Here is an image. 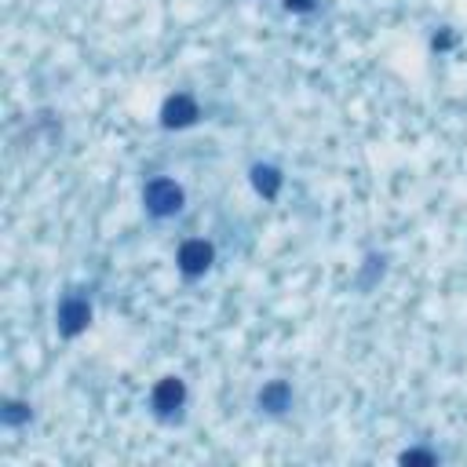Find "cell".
<instances>
[{"label": "cell", "instance_id": "obj_1", "mask_svg": "<svg viewBox=\"0 0 467 467\" xmlns=\"http://www.w3.org/2000/svg\"><path fill=\"white\" fill-rule=\"evenodd\" d=\"M182 201H186L182 186H179L175 179H168V175H157V179H150V182L142 186V204H146V212H150L153 219H171V215H179Z\"/></svg>", "mask_w": 467, "mask_h": 467}, {"label": "cell", "instance_id": "obj_2", "mask_svg": "<svg viewBox=\"0 0 467 467\" xmlns=\"http://www.w3.org/2000/svg\"><path fill=\"white\" fill-rule=\"evenodd\" d=\"M186 405V383L179 376H161L150 390V409L157 420H175L179 409Z\"/></svg>", "mask_w": 467, "mask_h": 467}, {"label": "cell", "instance_id": "obj_3", "mask_svg": "<svg viewBox=\"0 0 467 467\" xmlns=\"http://www.w3.org/2000/svg\"><path fill=\"white\" fill-rule=\"evenodd\" d=\"M212 263H215V248L204 237H190L175 252V266H179L182 277H204L212 270Z\"/></svg>", "mask_w": 467, "mask_h": 467}, {"label": "cell", "instance_id": "obj_4", "mask_svg": "<svg viewBox=\"0 0 467 467\" xmlns=\"http://www.w3.org/2000/svg\"><path fill=\"white\" fill-rule=\"evenodd\" d=\"M58 332L62 336H80L88 325H91V303H88V296H77V292H69V296H62V303H58Z\"/></svg>", "mask_w": 467, "mask_h": 467}, {"label": "cell", "instance_id": "obj_5", "mask_svg": "<svg viewBox=\"0 0 467 467\" xmlns=\"http://www.w3.org/2000/svg\"><path fill=\"white\" fill-rule=\"evenodd\" d=\"M197 117H201V106H197V99L186 95V91L168 95L164 106H161V124H164V128H175V131H179V128H190Z\"/></svg>", "mask_w": 467, "mask_h": 467}, {"label": "cell", "instance_id": "obj_6", "mask_svg": "<svg viewBox=\"0 0 467 467\" xmlns=\"http://www.w3.org/2000/svg\"><path fill=\"white\" fill-rule=\"evenodd\" d=\"M255 405L266 412V416H285L292 409V387L285 379H266L255 394Z\"/></svg>", "mask_w": 467, "mask_h": 467}, {"label": "cell", "instance_id": "obj_7", "mask_svg": "<svg viewBox=\"0 0 467 467\" xmlns=\"http://www.w3.org/2000/svg\"><path fill=\"white\" fill-rule=\"evenodd\" d=\"M252 186H255L259 197L274 201V197L281 193V186H285V175H281V168H274V164H252Z\"/></svg>", "mask_w": 467, "mask_h": 467}, {"label": "cell", "instance_id": "obj_8", "mask_svg": "<svg viewBox=\"0 0 467 467\" xmlns=\"http://www.w3.org/2000/svg\"><path fill=\"white\" fill-rule=\"evenodd\" d=\"M0 420H4L7 427H18V423H26V420H29V405H22V401H4Z\"/></svg>", "mask_w": 467, "mask_h": 467}, {"label": "cell", "instance_id": "obj_9", "mask_svg": "<svg viewBox=\"0 0 467 467\" xmlns=\"http://www.w3.org/2000/svg\"><path fill=\"white\" fill-rule=\"evenodd\" d=\"M401 463H438V452H427V449H405V452H401Z\"/></svg>", "mask_w": 467, "mask_h": 467}, {"label": "cell", "instance_id": "obj_10", "mask_svg": "<svg viewBox=\"0 0 467 467\" xmlns=\"http://www.w3.org/2000/svg\"><path fill=\"white\" fill-rule=\"evenodd\" d=\"M285 7H288L292 15H310V11L317 7V0H285Z\"/></svg>", "mask_w": 467, "mask_h": 467}, {"label": "cell", "instance_id": "obj_11", "mask_svg": "<svg viewBox=\"0 0 467 467\" xmlns=\"http://www.w3.org/2000/svg\"><path fill=\"white\" fill-rule=\"evenodd\" d=\"M449 44H452V33H438L434 36V47H449Z\"/></svg>", "mask_w": 467, "mask_h": 467}]
</instances>
